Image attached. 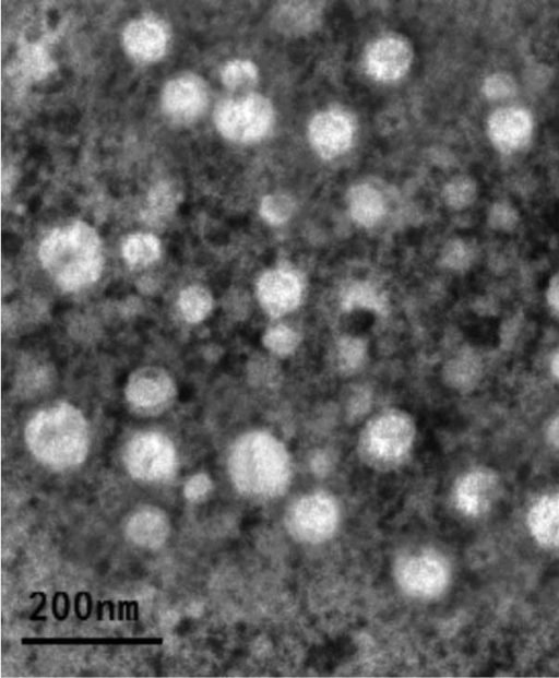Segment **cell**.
I'll return each instance as SVG.
<instances>
[{
	"label": "cell",
	"instance_id": "obj_1",
	"mask_svg": "<svg viewBox=\"0 0 559 678\" xmlns=\"http://www.w3.org/2000/svg\"><path fill=\"white\" fill-rule=\"evenodd\" d=\"M39 258L57 284L66 290L93 283L103 267L98 235L83 222L52 231L41 242Z\"/></svg>",
	"mask_w": 559,
	"mask_h": 678
},
{
	"label": "cell",
	"instance_id": "obj_2",
	"mask_svg": "<svg viewBox=\"0 0 559 678\" xmlns=\"http://www.w3.org/2000/svg\"><path fill=\"white\" fill-rule=\"evenodd\" d=\"M235 464L239 480L255 495L274 497L289 481V455L281 441L265 432L251 433L240 442Z\"/></svg>",
	"mask_w": 559,
	"mask_h": 678
},
{
	"label": "cell",
	"instance_id": "obj_3",
	"mask_svg": "<svg viewBox=\"0 0 559 678\" xmlns=\"http://www.w3.org/2000/svg\"><path fill=\"white\" fill-rule=\"evenodd\" d=\"M214 120L224 136L238 142H251L262 138L271 127L273 108L265 97L249 94L218 104Z\"/></svg>",
	"mask_w": 559,
	"mask_h": 678
},
{
	"label": "cell",
	"instance_id": "obj_4",
	"mask_svg": "<svg viewBox=\"0 0 559 678\" xmlns=\"http://www.w3.org/2000/svg\"><path fill=\"white\" fill-rule=\"evenodd\" d=\"M415 427L404 413H385L367 426L361 447L369 462L380 465L402 460L412 447Z\"/></svg>",
	"mask_w": 559,
	"mask_h": 678
},
{
	"label": "cell",
	"instance_id": "obj_5",
	"mask_svg": "<svg viewBox=\"0 0 559 678\" xmlns=\"http://www.w3.org/2000/svg\"><path fill=\"white\" fill-rule=\"evenodd\" d=\"M84 419L74 406L62 403L40 412L28 426V437L39 451L76 450L83 440Z\"/></svg>",
	"mask_w": 559,
	"mask_h": 678
},
{
	"label": "cell",
	"instance_id": "obj_6",
	"mask_svg": "<svg viewBox=\"0 0 559 678\" xmlns=\"http://www.w3.org/2000/svg\"><path fill=\"white\" fill-rule=\"evenodd\" d=\"M337 518L335 502L326 495L313 493L301 498L294 505L288 524L297 538L318 543L333 535Z\"/></svg>",
	"mask_w": 559,
	"mask_h": 678
},
{
	"label": "cell",
	"instance_id": "obj_7",
	"mask_svg": "<svg viewBox=\"0 0 559 678\" xmlns=\"http://www.w3.org/2000/svg\"><path fill=\"white\" fill-rule=\"evenodd\" d=\"M397 582L409 595L432 597L447 586L449 573L445 563L432 555H416L404 559L397 567Z\"/></svg>",
	"mask_w": 559,
	"mask_h": 678
},
{
	"label": "cell",
	"instance_id": "obj_8",
	"mask_svg": "<svg viewBox=\"0 0 559 678\" xmlns=\"http://www.w3.org/2000/svg\"><path fill=\"white\" fill-rule=\"evenodd\" d=\"M257 293L264 310L273 317H280L298 306L301 286L292 272L272 270L260 277Z\"/></svg>",
	"mask_w": 559,
	"mask_h": 678
},
{
	"label": "cell",
	"instance_id": "obj_9",
	"mask_svg": "<svg viewBox=\"0 0 559 678\" xmlns=\"http://www.w3.org/2000/svg\"><path fill=\"white\" fill-rule=\"evenodd\" d=\"M206 102L205 84L194 75H185L169 81L162 95L164 111L178 120L194 118L204 109Z\"/></svg>",
	"mask_w": 559,
	"mask_h": 678
},
{
	"label": "cell",
	"instance_id": "obj_10",
	"mask_svg": "<svg viewBox=\"0 0 559 678\" xmlns=\"http://www.w3.org/2000/svg\"><path fill=\"white\" fill-rule=\"evenodd\" d=\"M411 61V47L397 37H384L377 40L366 56L370 75L384 82L394 81L404 75Z\"/></svg>",
	"mask_w": 559,
	"mask_h": 678
},
{
	"label": "cell",
	"instance_id": "obj_11",
	"mask_svg": "<svg viewBox=\"0 0 559 678\" xmlns=\"http://www.w3.org/2000/svg\"><path fill=\"white\" fill-rule=\"evenodd\" d=\"M350 121L336 111H324L313 117L309 124V139L314 150L325 158L345 152L352 143Z\"/></svg>",
	"mask_w": 559,
	"mask_h": 678
},
{
	"label": "cell",
	"instance_id": "obj_12",
	"mask_svg": "<svg viewBox=\"0 0 559 678\" xmlns=\"http://www.w3.org/2000/svg\"><path fill=\"white\" fill-rule=\"evenodd\" d=\"M532 134V119L521 108H501L488 120V135L502 152H513L524 146Z\"/></svg>",
	"mask_w": 559,
	"mask_h": 678
},
{
	"label": "cell",
	"instance_id": "obj_13",
	"mask_svg": "<svg viewBox=\"0 0 559 678\" xmlns=\"http://www.w3.org/2000/svg\"><path fill=\"white\" fill-rule=\"evenodd\" d=\"M174 384L167 372L157 367H144L133 372L126 388L127 399L140 407H152L167 401Z\"/></svg>",
	"mask_w": 559,
	"mask_h": 678
},
{
	"label": "cell",
	"instance_id": "obj_14",
	"mask_svg": "<svg viewBox=\"0 0 559 678\" xmlns=\"http://www.w3.org/2000/svg\"><path fill=\"white\" fill-rule=\"evenodd\" d=\"M498 491V478L489 471H475L464 476L455 490L459 509L465 514L477 515L492 503Z\"/></svg>",
	"mask_w": 559,
	"mask_h": 678
},
{
	"label": "cell",
	"instance_id": "obj_15",
	"mask_svg": "<svg viewBox=\"0 0 559 678\" xmlns=\"http://www.w3.org/2000/svg\"><path fill=\"white\" fill-rule=\"evenodd\" d=\"M167 35L164 27L152 20H138L123 32V45L136 60L153 61L163 56Z\"/></svg>",
	"mask_w": 559,
	"mask_h": 678
},
{
	"label": "cell",
	"instance_id": "obj_16",
	"mask_svg": "<svg viewBox=\"0 0 559 678\" xmlns=\"http://www.w3.org/2000/svg\"><path fill=\"white\" fill-rule=\"evenodd\" d=\"M528 525L540 544L559 547V492L544 497L531 509Z\"/></svg>",
	"mask_w": 559,
	"mask_h": 678
},
{
	"label": "cell",
	"instance_id": "obj_17",
	"mask_svg": "<svg viewBox=\"0 0 559 678\" xmlns=\"http://www.w3.org/2000/svg\"><path fill=\"white\" fill-rule=\"evenodd\" d=\"M349 207L354 219L364 226L376 224L384 212L380 193L368 185L356 186L350 191Z\"/></svg>",
	"mask_w": 559,
	"mask_h": 678
},
{
	"label": "cell",
	"instance_id": "obj_18",
	"mask_svg": "<svg viewBox=\"0 0 559 678\" xmlns=\"http://www.w3.org/2000/svg\"><path fill=\"white\" fill-rule=\"evenodd\" d=\"M162 638H23V645H160Z\"/></svg>",
	"mask_w": 559,
	"mask_h": 678
},
{
	"label": "cell",
	"instance_id": "obj_19",
	"mask_svg": "<svg viewBox=\"0 0 559 678\" xmlns=\"http://www.w3.org/2000/svg\"><path fill=\"white\" fill-rule=\"evenodd\" d=\"M123 257L136 266L146 265L159 257V240L151 234H134L123 245Z\"/></svg>",
	"mask_w": 559,
	"mask_h": 678
},
{
	"label": "cell",
	"instance_id": "obj_20",
	"mask_svg": "<svg viewBox=\"0 0 559 678\" xmlns=\"http://www.w3.org/2000/svg\"><path fill=\"white\" fill-rule=\"evenodd\" d=\"M212 304L211 294L198 285L187 287L179 297L181 312L189 322L203 320L211 311Z\"/></svg>",
	"mask_w": 559,
	"mask_h": 678
},
{
	"label": "cell",
	"instance_id": "obj_21",
	"mask_svg": "<svg viewBox=\"0 0 559 678\" xmlns=\"http://www.w3.org/2000/svg\"><path fill=\"white\" fill-rule=\"evenodd\" d=\"M21 68L32 79H41L53 70L55 63L39 45H27L20 51Z\"/></svg>",
	"mask_w": 559,
	"mask_h": 678
},
{
	"label": "cell",
	"instance_id": "obj_22",
	"mask_svg": "<svg viewBox=\"0 0 559 678\" xmlns=\"http://www.w3.org/2000/svg\"><path fill=\"white\" fill-rule=\"evenodd\" d=\"M257 78V67L248 60L231 61L222 71L223 83L231 90L247 88L255 83Z\"/></svg>",
	"mask_w": 559,
	"mask_h": 678
},
{
	"label": "cell",
	"instance_id": "obj_23",
	"mask_svg": "<svg viewBox=\"0 0 559 678\" xmlns=\"http://www.w3.org/2000/svg\"><path fill=\"white\" fill-rule=\"evenodd\" d=\"M265 346L278 355H287L298 344L297 334L286 325H276L266 331L264 336Z\"/></svg>",
	"mask_w": 559,
	"mask_h": 678
},
{
	"label": "cell",
	"instance_id": "obj_24",
	"mask_svg": "<svg viewBox=\"0 0 559 678\" xmlns=\"http://www.w3.org/2000/svg\"><path fill=\"white\" fill-rule=\"evenodd\" d=\"M293 205L288 198L282 194L267 195L262 200L261 214L272 224H281L290 215Z\"/></svg>",
	"mask_w": 559,
	"mask_h": 678
},
{
	"label": "cell",
	"instance_id": "obj_25",
	"mask_svg": "<svg viewBox=\"0 0 559 678\" xmlns=\"http://www.w3.org/2000/svg\"><path fill=\"white\" fill-rule=\"evenodd\" d=\"M345 308H370L379 309L381 306L379 295L369 286L362 284L353 286L344 296Z\"/></svg>",
	"mask_w": 559,
	"mask_h": 678
},
{
	"label": "cell",
	"instance_id": "obj_26",
	"mask_svg": "<svg viewBox=\"0 0 559 678\" xmlns=\"http://www.w3.org/2000/svg\"><path fill=\"white\" fill-rule=\"evenodd\" d=\"M515 84L513 80L502 73L488 76L484 83V92L487 97L492 99L506 98L514 93Z\"/></svg>",
	"mask_w": 559,
	"mask_h": 678
},
{
	"label": "cell",
	"instance_id": "obj_27",
	"mask_svg": "<svg viewBox=\"0 0 559 678\" xmlns=\"http://www.w3.org/2000/svg\"><path fill=\"white\" fill-rule=\"evenodd\" d=\"M364 356V347L361 342L357 340H345L340 346L338 359L340 365L344 369H354L361 361Z\"/></svg>",
	"mask_w": 559,
	"mask_h": 678
},
{
	"label": "cell",
	"instance_id": "obj_28",
	"mask_svg": "<svg viewBox=\"0 0 559 678\" xmlns=\"http://www.w3.org/2000/svg\"><path fill=\"white\" fill-rule=\"evenodd\" d=\"M474 192V185L469 180L459 179L449 185L447 199L453 206H464L471 202Z\"/></svg>",
	"mask_w": 559,
	"mask_h": 678
},
{
	"label": "cell",
	"instance_id": "obj_29",
	"mask_svg": "<svg viewBox=\"0 0 559 678\" xmlns=\"http://www.w3.org/2000/svg\"><path fill=\"white\" fill-rule=\"evenodd\" d=\"M547 296L549 304L559 311V274L551 281Z\"/></svg>",
	"mask_w": 559,
	"mask_h": 678
},
{
	"label": "cell",
	"instance_id": "obj_30",
	"mask_svg": "<svg viewBox=\"0 0 559 678\" xmlns=\"http://www.w3.org/2000/svg\"><path fill=\"white\" fill-rule=\"evenodd\" d=\"M548 436L551 443L559 448V416L551 421L548 429Z\"/></svg>",
	"mask_w": 559,
	"mask_h": 678
},
{
	"label": "cell",
	"instance_id": "obj_31",
	"mask_svg": "<svg viewBox=\"0 0 559 678\" xmlns=\"http://www.w3.org/2000/svg\"><path fill=\"white\" fill-rule=\"evenodd\" d=\"M35 595H40L41 596V604L39 605V607L35 610L34 615L31 617V620H46V617H38L37 614L40 611V609L45 606L46 603V597L43 593L38 592V593H34L31 595V597L33 598Z\"/></svg>",
	"mask_w": 559,
	"mask_h": 678
},
{
	"label": "cell",
	"instance_id": "obj_32",
	"mask_svg": "<svg viewBox=\"0 0 559 678\" xmlns=\"http://www.w3.org/2000/svg\"><path fill=\"white\" fill-rule=\"evenodd\" d=\"M551 370L557 378H559V353L556 354L551 361Z\"/></svg>",
	"mask_w": 559,
	"mask_h": 678
}]
</instances>
